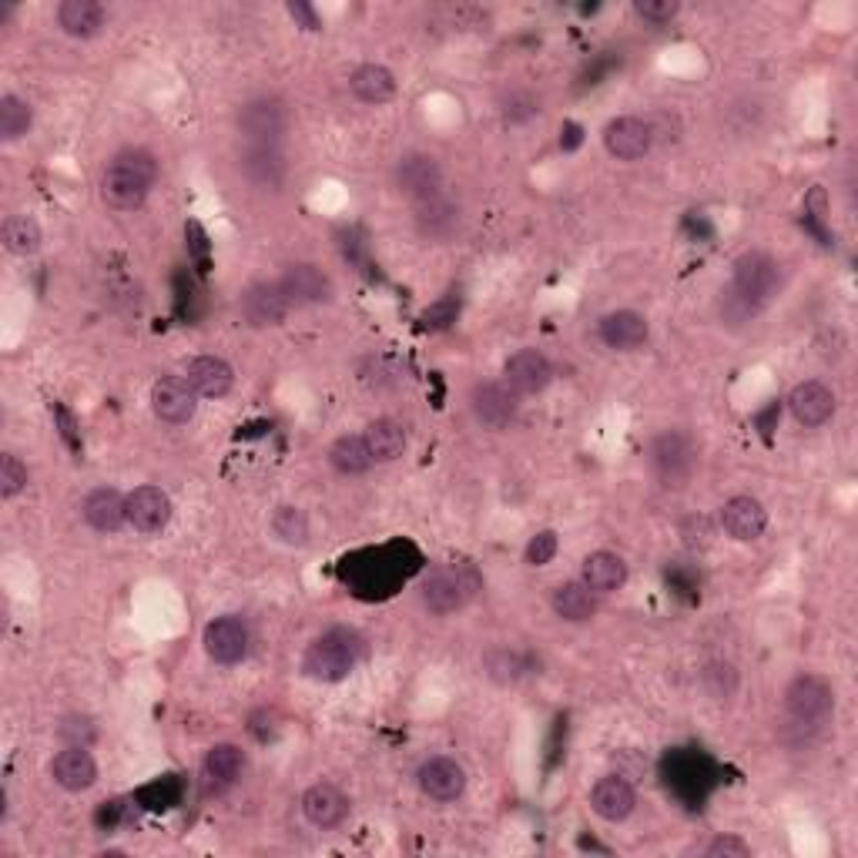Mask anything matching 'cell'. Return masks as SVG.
Here are the masks:
<instances>
[{
	"instance_id": "1",
	"label": "cell",
	"mask_w": 858,
	"mask_h": 858,
	"mask_svg": "<svg viewBox=\"0 0 858 858\" xmlns=\"http://www.w3.org/2000/svg\"><path fill=\"white\" fill-rule=\"evenodd\" d=\"M155 178H158V165L148 152L141 148L121 152L101 178V198L118 211H131L148 198Z\"/></svg>"
},
{
	"instance_id": "2",
	"label": "cell",
	"mask_w": 858,
	"mask_h": 858,
	"mask_svg": "<svg viewBox=\"0 0 858 858\" xmlns=\"http://www.w3.org/2000/svg\"><path fill=\"white\" fill-rule=\"evenodd\" d=\"M360 654H363V644H360V637H355L352 630H329L306 651L302 671L312 681L336 684V681L352 674V668L360 664Z\"/></svg>"
},
{
	"instance_id": "3",
	"label": "cell",
	"mask_w": 858,
	"mask_h": 858,
	"mask_svg": "<svg viewBox=\"0 0 858 858\" xmlns=\"http://www.w3.org/2000/svg\"><path fill=\"white\" fill-rule=\"evenodd\" d=\"M476 587H480V581L470 566H463V563L440 566L422 584V604L433 614H453L476 594Z\"/></svg>"
},
{
	"instance_id": "4",
	"label": "cell",
	"mask_w": 858,
	"mask_h": 858,
	"mask_svg": "<svg viewBox=\"0 0 858 858\" xmlns=\"http://www.w3.org/2000/svg\"><path fill=\"white\" fill-rule=\"evenodd\" d=\"M778 289V265L765 255V252H745L738 262H735V285L732 293L748 302L755 312L774 296Z\"/></svg>"
},
{
	"instance_id": "5",
	"label": "cell",
	"mask_w": 858,
	"mask_h": 858,
	"mask_svg": "<svg viewBox=\"0 0 858 858\" xmlns=\"http://www.w3.org/2000/svg\"><path fill=\"white\" fill-rule=\"evenodd\" d=\"M651 466L664 486H684L697 466V450L684 433H664L651 447Z\"/></svg>"
},
{
	"instance_id": "6",
	"label": "cell",
	"mask_w": 858,
	"mask_h": 858,
	"mask_svg": "<svg viewBox=\"0 0 858 858\" xmlns=\"http://www.w3.org/2000/svg\"><path fill=\"white\" fill-rule=\"evenodd\" d=\"M784 707H789V714L799 725H822L835 707V694L822 678L805 674L784 691Z\"/></svg>"
},
{
	"instance_id": "7",
	"label": "cell",
	"mask_w": 858,
	"mask_h": 858,
	"mask_svg": "<svg viewBox=\"0 0 858 858\" xmlns=\"http://www.w3.org/2000/svg\"><path fill=\"white\" fill-rule=\"evenodd\" d=\"M239 128L252 148H275L285 134V108L272 98H255L239 111Z\"/></svg>"
},
{
	"instance_id": "8",
	"label": "cell",
	"mask_w": 858,
	"mask_h": 858,
	"mask_svg": "<svg viewBox=\"0 0 858 858\" xmlns=\"http://www.w3.org/2000/svg\"><path fill=\"white\" fill-rule=\"evenodd\" d=\"M205 654L215 664H239L249 654V627L239 617H215L205 627Z\"/></svg>"
},
{
	"instance_id": "9",
	"label": "cell",
	"mask_w": 858,
	"mask_h": 858,
	"mask_svg": "<svg viewBox=\"0 0 858 858\" xmlns=\"http://www.w3.org/2000/svg\"><path fill=\"white\" fill-rule=\"evenodd\" d=\"M604 145L614 158L637 162L651 152L654 134H651V124L644 118H617L604 128Z\"/></svg>"
},
{
	"instance_id": "10",
	"label": "cell",
	"mask_w": 858,
	"mask_h": 858,
	"mask_svg": "<svg viewBox=\"0 0 858 858\" xmlns=\"http://www.w3.org/2000/svg\"><path fill=\"white\" fill-rule=\"evenodd\" d=\"M172 520V499L158 486H138L128 496V524L141 534H158Z\"/></svg>"
},
{
	"instance_id": "11",
	"label": "cell",
	"mask_w": 858,
	"mask_h": 858,
	"mask_svg": "<svg viewBox=\"0 0 858 858\" xmlns=\"http://www.w3.org/2000/svg\"><path fill=\"white\" fill-rule=\"evenodd\" d=\"M504 380L514 393L520 396H530V393H540L547 389V383L553 380V370L547 363V355L537 352V349H520L514 352L507 366H504Z\"/></svg>"
},
{
	"instance_id": "12",
	"label": "cell",
	"mask_w": 858,
	"mask_h": 858,
	"mask_svg": "<svg viewBox=\"0 0 858 858\" xmlns=\"http://www.w3.org/2000/svg\"><path fill=\"white\" fill-rule=\"evenodd\" d=\"M419 789L433 802H453L466 789V771L453 758H429L419 768Z\"/></svg>"
},
{
	"instance_id": "13",
	"label": "cell",
	"mask_w": 858,
	"mask_h": 858,
	"mask_svg": "<svg viewBox=\"0 0 858 858\" xmlns=\"http://www.w3.org/2000/svg\"><path fill=\"white\" fill-rule=\"evenodd\" d=\"M289 299H285L282 285L278 282H258L252 285V289L242 296V316L249 319V326L255 329H265V326H278L285 319V312H289Z\"/></svg>"
},
{
	"instance_id": "14",
	"label": "cell",
	"mask_w": 858,
	"mask_h": 858,
	"mask_svg": "<svg viewBox=\"0 0 858 858\" xmlns=\"http://www.w3.org/2000/svg\"><path fill=\"white\" fill-rule=\"evenodd\" d=\"M195 396H198V393L191 389L188 380L165 376V380H158L155 389H152V409H155L158 419L178 426V422H188V419L195 416Z\"/></svg>"
},
{
	"instance_id": "15",
	"label": "cell",
	"mask_w": 858,
	"mask_h": 858,
	"mask_svg": "<svg viewBox=\"0 0 858 858\" xmlns=\"http://www.w3.org/2000/svg\"><path fill=\"white\" fill-rule=\"evenodd\" d=\"M51 774L64 792H88L98 781V765L81 745H70L51 761Z\"/></svg>"
},
{
	"instance_id": "16",
	"label": "cell",
	"mask_w": 858,
	"mask_h": 858,
	"mask_svg": "<svg viewBox=\"0 0 858 858\" xmlns=\"http://www.w3.org/2000/svg\"><path fill=\"white\" fill-rule=\"evenodd\" d=\"M440 182H443V172H440L437 158H429V155H406L396 168L399 191L413 195L416 201L440 195Z\"/></svg>"
},
{
	"instance_id": "17",
	"label": "cell",
	"mask_w": 858,
	"mask_h": 858,
	"mask_svg": "<svg viewBox=\"0 0 858 858\" xmlns=\"http://www.w3.org/2000/svg\"><path fill=\"white\" fill-rule=\"evenodd\" d=\"M278 285L293 306H312V302H326L332 296V282L316 265H293L282 275Z\"/></svg>"
},
{
	"instance_id": "18",
	"label": "cell",
	"mask_w": 858,
	"mask_h": 858,
	"mask_svg": "<svg viewBox=\"0 0 858 858\" xmlns=\"http://www.w3.org/2000/svg\"><path fill=\"white\" fill-rule=\"evenodd\" d=\"M302 815L316 828H336L349 815V799L336 789V784H312L302 795Z\"/></svg>"
},
{
	"instance_id": "19",
	"label": "cell",
	"mask_w": 858,
	"mask_h": 858,
	"mask_svg": "<svg viewBox=\"0 0 858 858\" xmlns=\"http://www.w3.org/2000/svg\"><path fill=\"white\" fill-rule=\"evenodd\" d=\"M85 520L101 530V534H114L124 527L128 520V499L118 493V490H108V486H98L85 496Z\"/></svg>"
},
{
	"instance_id": "20",
	"label": "cell",
	"mask_w": 858,
	"mask_h": 858,
	"mask_svg": "<svg viewBox=\"0 0 858 858\" xmlns=\"http://www.w3.org/2000/svg\"><path fill=\"white\" fill-rule=\"evenodd\" d=\"M473 413L483 426H507L517 413V396L510 386H499V383H480L473 389Z\"/></svg>"
},
{
	"instance_id": "21",
	"label": "cell",
	"mask_w": 858,
	"mask_h": 858,
	"mask_svg": "<svg viewBox=\"0 0 858 858\" xmlns=\"http://www.w3.org/2000/svg\"><path fill=\"white\" fill-rule=\"evenodd\" d=\"M185 380L191 383V389L198 396H208V399H222L229 396L235 376H232V366L226 360H219V355H201V360L188 363V373Z\"/></svg>"
},
{
	"instance_id": "22",
	"label": "cell",
	"mask_w": 858,
	"mask_h": 858,
	"mask_svg": "<svg viewBox=\"0 0 858 858\" xmlns=\"http://www.w3.org/2000/svg\"><path fill=\"white\" fill-rule=\"evenodd\" d=\"M722 524L735 540H758L768 527V514L755 496H735L722 510Z\"/></svg>"
},
{
	"instance_id": "23",
	"label": "cell",
	"mask_w": 858,
	"mask_h": 858,
	"mask_svg": "<svg viewBox=\"0 0 858 858\" xmlns=\"http://www.w3.org/2000/svg\"><path fill=\"white\" fill-rule=\"evenodd\" d=\"M634 789L624 781V778H617V774H610V778H601L597 784H594V792H591V805H594V812L604 818V822H624L630 812H634Z\"/></svg>"
},
{
	"instance_id": "24",
	"label": "cell",
	"mask_w": 858,
	"mask_h": 858,
	"mask_svg": "<svg viewBox=\"0 0 858 858\" xmlns=\"http://www.w3.org/2000/svg\"><path fill=\"white\" fill-rule=\"evenodd\" d=\"M601 342L610 345V349L630 352V349L648 342V322H644V316H637L630 309L610 312V316L601 319Z\"/></svg>"
},
{
	"instance_id": "25",
	"label": "cell",
	"mask_w": 858,
	"mask_h": 858,
	"mask_svg": "<svg viewBox=\"0 0 858 858\" xmlns=\"http://www.w3.org/2000/svg\"><path fill=\"white\" fill-rule=\"evenodd\" d=\"M789 406H792V413L802 426H822L835 413V393L822 383H802L789 396Z\"/></svg>"
},
{
	"instance_id": "26",
	"label": "cell",
	"mask_w": 858,
	"mask_h": 858,
	"mask_svg": "<svg viewBox=\"0 0 858 858\" xmlns=\"http://www.w3.org/2000/svg\"><path fill=\"white\" fill-rule=\"evenodd\" d=\"M457 222H460V208L443 195H429L416 208V226L426 239H447L457 229Z\"/></svg>"
},
{
	"instance_id": "27",
	"label": "cell",
	"mask_w": 858,
	"mask_h": 858,
	"mask_svg": "<svg viewBox=\"0 0 858 858\" xmlns=\"http://www.w3.org/2000/svg\"><path fill=\"white\" fill-rule=\"evenodd\" d=\"M242 768H245L242 748H235V745H215V748L205 755L201 774H205L208 789L222 792V789H229V784L242 774Z\"/></svg>"
},
{
	"instance_id": "28",
	"label": "cell",
	"mask_w": 858,
	"mask_h": 858,
	"mask_svg": "<svg viewBox=\"0 0 858 858\" xmlns=\"http://www.w3.org/2000/svg\"><path fill=\"white\" fill-rule=\"evenodd\" d=\"M624 581H627V563L617 553L597 550L584 560V584L594 594H610V591L624 587Z\"/></svg>"
},
{
	"instance_id": "29",
	"label": "cell",
	"mask_w": 858,
	"mask_h": 858,
	"mask_svg": "<svg viewBox=\"0 0 858 858\" xmlns=\"http://www.w3.org/2000/svg\"><path fill=\"white\" fill-rule=\"evenodd\" d=\"M349 88H352L355 98L366 101V105H383V101H389L396 95V78H393V70L383 67V64H363L349 78Z\"/></svg>"
},
{
	"instance_id": "30",
	"label": "cell",
	"mask_w": 858,
	"mask_h": 858,
	"mask_svg": "<svg viewBox=\"0 0 858 858\" xmlns=\"http://www.w3.org/2000/svg\"><path fill=\"white\" fill-rule=\"evenodd\" d=\"M242 175L265 191H278L285 182V162L275 148H249V155L242 158Z\"/></svg>"
},
{
	"instance_id": "31",
	"label": "cell",
	"mask_w": 858,
	"mask_h": 858,
	"mask_svg": "<svg viewBox=\"0 0 858 858\" xmlns=\"http://www.w3.org/2000/svg\"><path fill=\"white\" fill-rule=\"evenodd\" d=\"M57 24L70 37H91L105 24V8L95 0H64L57 8Z\"/></svg>"
},
{
	"instance_id": "32",
	"label": "cell",
	"mask_w": 858,
	"mask_h": 858,
	"mask_svg": "<svg viewBox=\"0 0 858 858\" xmlns=\"http://www.w3.org/2000/svg\"><path fill=\"white\" fill-rule=\"evenodd\" d=\"M553 610L563 620H591L597 610V597L584 581H570L553 591Z\"/></svg>"
},
{
	"instance_id": "33",
	"label": "cell",
	"mask_w": 858,
	"mask_h": 858,
	"mask_svg": "<svg viewBox=\"0 0 858 858\" xmlns=\"http://www.w3.org/2000/svg\"><path fill=\"white\" fill-rule=\"evenodd\" d=\"M366 443L376 463H389L396 457H403L406 450V429L396 419H376L366 429Z\"/></svg>"
},
{
	"instance_id": "34",
	"label": "cell",
	"mask_w": 858,
	"mask_h": 858,
	"mask_svg": "<svg viewBox=\"0 0 858 858\" xmlns=\"http://www.w3.org/2000/svg\"><path fill=\"white\" fill-rule=\"evenodd\" d=\"M182 795H185V781L178 774H165V778L141 784L134 792V802L145 812H168L182 802Z\"/></svg>"
},
{
	"instance_id": "35",
	"label": "cell",
	"mask_w": 858,
	"mask_h": 858,
	"mask_svg": "<svg viewBox=\"0 0 858 858\" xmlns=\"http://www.w3.org/2000/svg\"><path fill=\"white\" fill-rule=\"evenodd\" d=\"M329 460H332V466H336L339 473H345V476L366 473V470L376 463L373 453H370L366 437H342V440H336L332 450H329Z\"/></svg>"
},
{
	"instance_id": "36",
	"label": "cell",
	"mask_w": 858,
	"mask_h": 858,
	"mask_svg": "<svg viewBox=\"0 0 858 858\" xmlns=\"http://www.w3.org/2000/svg\"><path fill=\"white\" fill-rule=\"evenodd\" d=\"M0 235H4V245L14 255H34L41 249V226L28 219V215H11Z\"/></svg>"
},
{
	"instance_id": "37",
	"label": "cell",
	"mask_w": 858,
	"mask_h": 858,
	"mask_svg": "<svg viewBox=\"0 0 858 858\" xmlns=\"http://www.w3.org/2000/svg\"><path fill=\"white\" fill-rule=\"evenodd\" d=\"M31 128V108L28 101H21L18 95H4L0 98V138L4 141H18L21 134H28Z\"/></svg>"
},
{
	"instance_id": "38",
	"label": "cell",
	"mask_w": 858,
	"mask_h": 858,
	"mask_svg": "<svg viewBox=\"0 0 858 858\" xmlns=\"http://www.w3.org/2000/svg\"><path fill=\"white\" fill-rule=\"evenodd\" d=\"M272 530H275L278 540L296 543V547H302L309 540V520L299 507H278L275 517H272Z\"/></svg>"
},
{
	"instance_id": "39",
	"label": "cell",
	"mask_w": 858,
	"mask_h": 858,
	"mask_svg": "<svg viewBox=\"0 0 858 858\" xmlns=\"http://www.w3.org/2000/svg\"><path fill=\"white\" fill-rule=\"evenodd\" d=\"M704 688H707V694L711 697H718V701H728L735 691H738V674H735V668L732 664H707L704 668Z\"/></svg>"
},
{
	"instance_id": "40",
	"label": "cell",
	"mask_w": 858,
	"mask_h": 858,
	"mask_svg": "<svg viewBox=\"0 0 858 858\" xmlns=\"http://www.w3.org/2000/svg\"><path fill=\"white\" fill-rule=\"evenodd\" d=\"M24 486H28V466L14 453H4V460H0V496L14 499Z\"/></svg>"
},
{
	"instance_id": "41",
	"label": "cell",
	"mask_w": 858,
	"mask_h": 858,
	"mask_svg": "<svg viewBox=\"0 0 858 858\" xmlns=\"http://www.w3.org/2000/svg\"><path fill=\"white\" fill-rule=\"evenodd\" d=\"M520 671H524V664L514 651H490L486 654V674L493 681H517Z\"/></svg>"
},
{
	"instance_id": "42",
	"label": "cell",
	"mask_w": 858,
	"mask_h": 858,
	"mask_svg": "<svg viewBox=\"0 0 858 858\" xmlns=\"http://www.w3.org/2000/svg\"><path fill=\"white\" fill-rule=\"evenodd\" d=\"M457 316H460V299L447 296V299H440L437 306H429L422 312V326L426 329H447L450 322H457Z\"/></svg>"
},
{
	"instance_id": "43",
	"label": "cell",
	"mask_w": 858,
	"mask_h": 858,
	"mask_svg": "<svg viewBox=\"0 0 858 858\" xmlns=\"http://www.w3.org/2000/svg\"><path fill=\"white\" fill-rule=\"evenodd\" d=\"M557 534L553 530H543V534H537L530 543H527V563L530 566H543V563H550L553 557H557Z\"/></svg>"
},
{
	"instance_id": "44",
	"label": "cell",
	"mask_w": 858,
	"mask_h": 858,
	"mask_svg": "<svg viewBox=\"0 0 858 858\" xmlns=\"http://www.w3.org/2000/svg\"><path fill=\"white\" fill-rule=\"evenodd\" d=\"M185 239H188V252H191L198 272H208L211 258H208V235H205V229L198 222H188L185 226Z\"/></svg>"
},
{
	"instance_id": "45",
	"label": "cell",
	"mask_w": 858,
	"mask_h": 858,
	"mask_svg": "<svg viewBox=\"0 0 858 858\" xmlns=\"http://www.w3.org/2000/svg\"><path fill=\"white\" fill-rule=\"evenodd\" d=\"M637 14L644 21H654V24H664L678 14V0H640L637 4Z\"/></svg>"
},
{
	"instance_id": "46",
	"label": "cell",
	"mask_w": 858,
	"mask_h": 858,
	"mask_svg": "<svg viewBox=\"0 0 858 858\" xmlns=\"http://www.w3.org/2000/svg\"><path fill=\"white\" fill-rule=\"evenodd\" d=\"M61 738H64V741H75V745L85 748V745L95 738V728H91L88 718H70V722L61 725Z\"/></svg>"
},
{
	"instance_id": "47",
	"label": "cell",
	"mask_w": 858,
	"mask_h": 858,
	"mask_svg": "<svg viewBox=\"0 0 858 858\" xmlns=\"http://www.w3.org/2000/svg\"><path fill=\"white\" fill-rule=\"evenodd\" d=\"M681 534H684V540H688L691 547H707V543H711V537H714V530H711V524H707L704 517H694V520H688Z\"/></svg>"
},
{
	"instance_id": "48",
	"label": "cell",
	"mask_w": 858,
	"mask_h": 858,
	"mask_svg": "<svg viewBox=\"0 0 858 858\" xmlns=\"http://www.w3.org/2000/svg\"><path fill=\"white\" fill-rule=\"evenodd\" d=\"M704 851L707 855H735V858H748L751 855V848L741 838H732V835L728 838H714Z\"/></svg>"
},
{
	"instance_id": "49",
	"label": "cell",
	"mask_w": 858,
	"mask_h": 858,
	"mask_svg": "<svg viewBox=\"0 0 858 858\" xmlns=\"http://www.w3.org/2000/svg\"><path fill=\"white\" fill-rule=\"evenodd\" d=\"M289 14H293V21H296L299 28H306V31H319V18H316V11L306 4V0H293V4H289Z\"/></svg>"
},
{
	"instance_id": "50",
	"label": "cell",
	"mask_w": 858,
	"mask_h": 858,
	"mask_svg": "<svg viewBox=\"0 0 858 858\" xmlns=\"http://www.w3.org/2000/svg\"><path fill=\"white\" fill-rule=\"evenodd\" d=\"M121 812H124L121 802H108V805H101V812H98V825H101V828H114V825L121 822Z\"/></svg>"
},
{
	"instance_id": "51",
	"label": "cell",
	"mask_w": 858,
	"mask_h": 858,
	"mask_svg": "<svg viewBox=\"0 0 858 858\" xmlns=\"http://www.w3.org/2000/svg\"><path fill=\"white\" fill-rule=\"evenodd\" d=\"M584 141V131H581V124H563V138H560V145H563V152H574L578 145Z\"/></svg>"
},
{
	"instance_id": "52",
	"label": "cell",
	"mask_w": 858,
	"mask_h": 858,
	"mask_svg": "<svg viewBox=\"0 0 858 858\" xmlns=\"http://www.w3.org/2000/svg\"><path fill=\"white\" fill-rule=\"evenodd\" d=\"M54 413H57V419H61V437L70 443V450H78V440H75V419H70L61 406H54Z\"/></svg>"
}]
</instances>
